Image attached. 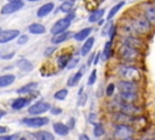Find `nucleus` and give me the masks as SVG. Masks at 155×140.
<instances>
[{
  "instance_id": "obj_1",
  "label": "nucleus",
  "mask_w": 155,
  "mask_h": 140,
  "mask_svg": "<svg viewBox=\"0 0 155 140\" xmlns=\"http://www.w3.org/2000/svg\"><path fill=\"white\" fill-rule=\"evenodd\" d=\"M119 54H120V57L125 61H134L139 57V51L138 49H134L127 44H125L124 46L120 47L119 50Z\"/></svg>"
},
{
  "instance_id": "obj_2",
  "label": "nucleus",
  "mask_w": 155,
  "mask_h": 140,
  "mask_svg": "<svg viewBox=\"0 0 155 140\" xmlns=\"http://www.w3.org/2000/svg\"><path fill=\"white\" fill-rule=\"evenodd\" d=\"M133 29L139 34H145L150 30V22L147 19V17H137L132 22Z\"/></svg>"
},
{
  "instance_id": "obj_3",
  "label": "nucleus",
  "mask_w": 155,
  "mask_h": 140,
  "mask_svg": "<svg viewBox=\"0 0 155 140\" xmlns=\"http://www.w3.org/2000/svg\"><path fill=\"white\" fill-rule=\"evenodd\" d=\"M120 75H122L127 80H132V82H137L140 78L139 71L132 66H122L120 68Z\"/></svg>"
},
{
  "instance_id": "obj_4",
  "label": "nucleus",
  "mask_w": 155,
  "mask_h": 140,
  "mask_svg": "<svg viewBox=\"0 0 155 140\" xmlns=\"http://www.w3.org/2000/svg\"><path fill=\"white\" fill-rule=\"evenodd\" d=\"M48 110H51V105L48 102H44V101H40V102H36L34 105H31L29 108H28V112L30 114H34V116H39L40 113H44V112H47Z\"/></svg>"
},
{
  "instance_id": "obj_5",
  "label": "nucleus",
  "mask_w": 155,
  "mask_h": 140,
  "mask_svg": "<svg viewBox=\"0 0 155 140\" xmlns=\"http://www.w3.org/2000/svg\"><path fill=\"white\" fill-rule=\"evenodd\" d=\"M132 128L126 125V124H119L115 127V131H114V135L115 138H119V139H128L132 136Z\"/></svg>"
},
{
  "instance_id": "obj_6",
  "label": "nucleus",
  "mask_w": 155,
  "mask_h": 140,
  "mask_svg": "<svg viewBox=\"0 0 155 140\" xmlns=\"http://www.w3.org/2000/svg\"><path fill=\"white\" fill-rule=\"evenodd\" d=\"M22 123L28 125V127H42L45 124L48 123V119L45 118V117H31V118H23L22 119Z\"/></svg>"
},
{
  "instance_id": "obj_7",
  "label": "nucleus",
  "mask_w": 155,
  "mask_h": 140,
  "mask_svg": "<svg viewBox=\"0 0 155 140\" xmlns=\"http://www.w3.org/2000/svg\"><path fill=\"white\" fill-rule=\"evenodd\" d=\"M23 6H24V4L22 1H10L5 6H2L1 13L2 15H10V13H13V12L21 10Z\"/></svg>"
},
{
  "instance_id": "obj_8",
  "label": "nucleus",
  "mask_w": 155,
  "mask_h": 140,
  "mask_svg": "<svg viewBox=\"0 0 155 140\" xmlns=\"http://www.w3.org/2000/svg\"><path fill=\"white\" fill-rule=\"evenodd\" d=\"M70 26V19L69 18H61V19H58L53 26H52V28H51V33H53V34H57V33H62V32H64L68 27Z\"/></svg>"
},
{
  "instance_id": "obj_9",
  "label": "nucleus",
  "mask_w": 155,
  "mask_h": 140,
  "mask_svg": "<svg viewBox=\"0 0 155 140\" xmlns=\"http://www.w3.org/2000/svg\"><path fill=\"white\" fill-rule=\"evenodd\" d=\"M117 88L120 90V93H128V91H136L137 90V84L136 82L132 80H121L117 84Z\"/></svg>"
},
{
  "instance_id": "obj_10",
  "label": "nucleus",
  "mask_w": 155,
  "mask_h": 140,
  "mask_svg": "<svg viewBox=\"0 0 155 140\" xmlns=\"http://www.w3.org/2000/svg\"><path fill=\"white\" fill-rule=\"evenodd\" d=\"M18 35H19V30H17V29H8V30L0 32V43H7L15 38H17Z\"/></svg>"
},
{
  "instance_id": "obj_11",
  "label": "nucleus",
  "mask_w": 155,
  "mask_h": 140,
  "mask_svg": "<svg viewBox=\"0 0 155 140\" xmlns=\"http://www.w3.org/2000/svg\"><path fill=\"white\" fill-rule=\"evenodd\" d=\"M53 2H48V4H45V5H42L39 10H38V16L39 17H45L46 15H48L52 10H53Z\"/></svg>"
},
{
  "instance_id": "obj_12",
  "label": "nucleus",
  "mask_w": 155,
  "mask_h": 140,
  "mask_svg": "<svg viewBox=\"0 0 155 140\" xmlns=\"http://www.w3.org/2000/svg\"><path fill=\"white\" fill-rule=\"evenodd\" d=\"M53 130L59 135H67L69 133V127L63 124V123H54L53 124Z\"/></svg>"
},
{
  "instance_id": "obj_13",
  "label": "nucleus",
  "mask_w": 155,
  "mask_h": 140,
  "mask_svg": "<svg viewBox=\"0 0 155 140\" xmlns=\"http://www.w3.org/2000/svg\"><path fill=\"white\" fill-rule=\"evenodd\" d=\"M28 29L31 34H44L45 33V27L40 23H31L28 27Z\"/></svg>"
},
{
  "instance_id": "obj_14",
  "label": "nucleus",
  "mask_w": 155,
  "mask_h": 140,
  "mask_svg": "<svg viewBox=\"0 0 155 140\" xmlns=\"http://www.w3.org/2000/svg\"><path fill=\"white\" fill-rule=\"evenodd\" d=\"M69 38V32L67 33V32H62V33H57V34H54L53 37H52V39H51V41L53 43V44H59V43H62V41H64V40H67Z\"/></svg>"
},
{
  "instance_id": "obj_15",
  "label": "nucleus",
  "mask_w": 155,
  "mask_h": 140,
  "mask_svg": "<svg viewBox=\"0 0 155 140\" xmlns=\"http://www.w3.org/2000/svg\"><path fill=\"white\" fill-rule=\"evenodd\" d=\"M84 71H85V67H82L78 73H75L73 77H70L69 80H68V85H69V86H74V85H76L78 82L81 79V77L84 75Z\"/></svg>"
},
{
  "instance_id": "obj_16",
  "label": "nucleus",
  "mask_w": 155,
  "mask_h": 140,
  "mask_svg": "<svg viewBox=\"0 0 155 140\" xmlns=\"http://www.w3.org/2000/svg\"><path fill=\"white\" fill-rule=\"evenodd\" d=\"M92 32V28H84V29H81L80 32H78L75 35H74V38H75V40H78V41H81V40H85L88 35H90V33Z\"/></svg>"
},
{
  "instance_id": "obj_17",
  "label": "nucleus",
  "mask_w": 155,
  "mask_h": 140,
  "mask_svg": "<svg viewBox=\"0 0 155 140\" xmlns=\"http://www.w3.org/2000/svg\"><path fill=\"white\" fill-rule=\"evenodd\" d=\"M15 82V75L13 74H5L0 77V88L7 86Z\"/></svg>"
},
{
  "instance_id": "obj_18",
  "label": "nucleus",
  "mask_w": 155,
  "mask_h": 140,
  "mask_svg": "<svg viewBox=\"0 0 155 140\" xmlns=\"http://www.w3.org/2000/svg\"><path fill=\"white\" fill-rule=\"evenodd\" d=\"M93 43H94V38H88L87 40H86V43H84V45H82V47H81V55L82 56H85V55H87L88 52H90V50L92 49V46H93Z\"/></svg>"
},
{
  "instance_id": "obj_19",
  "label": "nucleus",
  "mask_w": 155,
  "mask_h": 140,
  "mask_svg": "<svg viewBox=\"0 0 155 140\" xmlns=\"http://www.w3.org/2000/svg\"><path fill=\"white\" fill-rule=\"evenodd\" d=\"M28 103H29V100L23 99V97H19V99H16V100L12 102V108H13V110H21V108H23L24 106H27Z\"/></svg>"
},
{
  "instance_id": "obj_20",
  "label": "nucleus",
  "mask_w": 155,
  "mask_h": 140,
  "mask_svg": "<svg viewBox=\"0 0 155 140\" xmlns=\"http://www.w3.org/2000/svg\"><path fill=\"white\" fill-rule=\"evenodd\" d=\"M33 136L39 140H53L54 139V136L48 131H38V133H34Z\"/></svg>"
},
{
  "instance_id": "obj_21",
  "label": "nucleus",
  "mask_w": 155,
  "mask_h": 140,
  "mask_svg": "<svg viewBox=\"0 0 155 140\" xmlns=\"http://www.w3.org/2000/svg\"><path fill=\"white\" fill-rule=\"evenodd\" d=\"M35 88H38V83L31 82V83L25 84L24 86L19 88V89L17 90V93H18V94H25V93H30V91H31L33 89H35Z\"/></svg>"
},
{
  "instance_id": "obj_22",
  "label": "nucleus",
  "mask_w": 155,
  "mask_h": 140,
  "mask_svg": "<svg viewBox=\"0 0 155 140\" xmlns=\"http://www.w3.org/2000/svg\"><path fill=\"white\" fill-rule=\"evenodd\" d=\"M125 44H127V45H130V46H132V47H134V49H140L142 47V41L140 40H138V39H136V38H133V37H131V38H127L126 40H125Z\"/></svg>"
},
{
  "instance_id": "obj_23",
  "label": "nucleus",
  "mask_w": 155,
  "mask_h": 140,
  "mask_svg": "<svg viewBox=\"0 0 155 140\" xmlns=\"http://www.w3.org/2000/svg\"><path fill=\"white\" fill-rule=\"evenodd\" d=\"M103 13H104V10H103V9L96 10V11H93V12L90 15V17H88V21H90V22H97V21H99V19L102 18Z\"/></svg>"
},
{
  "instance_id": "obj_24",
  "label": "nucleus",
  "mask_w": 155,
  "mask_h": 140,
  "mask_svg": "<svg viewBox=\"0 0 155 140\" xmlns=\"http://www.w3.org/2000/svg\"><path fill=\"white\" fill-rule=\"evenodd\" d=\"M69 60H70V54H63V55H61V56L57 58L58 66H59L61 68H64V67H67V65H68Z\"/></svg>"
},
{
  "instance_id": "obj_25",
  "label": "nucleus",
  "mask_w": 155,
  "mask_h": 140,
  "mask_svg": "<svg viewBox=\"0 0 155 140\" xmlns=\"http://www.w3.org/2000/svg\"><path fill=\"white\" fill-rule=\"evenodd\" d=\"M124 5H125V1H121V2H119V4H116V5H114V6L110 9L109 13H108V19H111V18L117 13V11H119Z\"/></svg>"
},
{
  "instance_id": "obj_26",
  "label": "nucleus",
  "mask_w": 155,
  "mask_h": 140,
  "mask_svg": "<svg viewBox=\"0 0 155 140\" xmlns=\"http://www.w3.org/2000/svg\"><path fill=\"white\" fill-rule=\"evenodd\" d=\"M17 66L22 69V71H30L33 69V65L28 61V60H19L17 62Z\"/></svg>"
},
{
  "instance_id": "obj_27",
  "label": "nucleus",
  "mask_w": 155,
  "mask_h": 140,
  "mask_svg": "<svg viewBox=\"0 0 155 140\" xmlns=\"http://www.w3.org/2000/svg\"><path fill=\"white\" fill-rule=\"evenodd\" d=\"M144 16L147 17V19H148L150 23L155 24V6L148 9V10L145 11V15H144Z\"/></svg>"
},
{
  "instance_id": "obj_28",
  "label": "nucleus",
  "mask_w": 155,
  "mask_h": 140,
  "mask_svg": "<svg viewBox=\"0 0 155 140\" xmlns=\"http://www.w3.org/2000/svg\"><path fill=\"white\" fill-rule=\"evenodd\" d=\"M74 2H75V0H67V1H64V2L61 5V11H63V12H69V11L71 10Z\"/></svg>"
},
{
  "instance_id": "obj_29",
  "label": "nucleus",
  "mask_w": 155,
  "mask_h": 140,
  "mask_svg": "<svg viewBox=\"0 0 155 140\" xmlns=\"http://www.w3.org/2000/svg\"><path fill=\"white\" fill-rule=\"evenodd\" d=\"M111 56V41H108L104 46V51H103V58L108 60Z\"/></svg>"
},
{
  "instance_id": "obj_30",
  "label": "nucleus",
  "mask_w": 155,
  "mask_h": 140,
  "mask_svg": "<svg viewBox=\"0 0 155 140\" xmlns=\"http://www.w3.org/2000/svg\"><path fill=\"white\" fill-rule=\"evenodd\" d=\"M67 95H68V90H67V89H61V90L57 91L53 96H54V99H57V100H64V99L67 97Z\"/></svg>"
},
{
  "instance_id": "obj_31",
  "label": "nucleus",
  "mask_w": 155,
  "mask_h": 140,
  "mask_svg": "<svg viewBox=\"0 0 155 140\" xmlns=\"http://www.w3.org/2000/svg\"><path fill=\"white\" fill-rule=\"evenodd\" d=\"M93 134H94V136H102V135L104 134V128H103V125L99 124V123H97V124L94 125Z\"/></svg>"
},
{
  "instance_id": "obj_32",
  "label": "nucleus",
  "mask_w": 155,
  "mask_h": 140,
  "mask_svg": "<svg viewBox=\"0 0 155 140\" xmlns=\"http://www.w3.org/2000/svg\"><path fill=\"white\" fill-rule=\"evenodd\" d=\"M78 62H79V57H73V58H70V60H69V62H68V65H67L68 69L74 68V67L78 65Z\"/></svg>"
},
{
  "instance_id": "obj_33",
  "label": "nucleus",
  "mask_w": 155,
  "mask_h": 140,
  "mask_svg": "<svg viewBox=\"0 0 155 140\" xmlns=\"http://www.w3.org/2000/svg\"><path fill=\"white\" fill-rule=\"evenodd\" d=\"M19 134H13V135H0V140H15L18 139Z\"/></svg>"
},
{
  "instance_id": "obj_34",
  "label": "nucleus",
  "mask_w": 155,
  "mask_h": 140,
  "mask_svg": "<svg viewBox=\"0 0 155 140\" xmlns=\"http://www.w3.org/2000/svg\"><path fill=\"white\" fill-rule=\"evenodd\" d=\"M96 78H97V72L96 71H92L91 74H90V78H88V84L92 85L96 82Z\"/></svg>"
},
{
  "instance_id": "obj_35",
  "label": "nucleus",
  "mask_w": 155,
  "mask_h": 140,
  "mask_svg": "<svg viewBox=\"0 0 155 140\" xmlns=\"http://www.w3.org/2000/svg\"><path fill=\"white\" fill-rule=\"evenodd\" d=\"M27 40H28V37L27 35H18V40H17V43L18 44H24V43H27Z\"/></svg>"
},
{
  "instance_id": "obj_36",
  "label": "nucleus",
  "mask_w": 155,
  "mask_h": 140,
  "mask_svg": "<svg viewBox=\"0 0 155 140\" xmlns=\"http://www.w3.org/2000/svg\"><path fill=\"white\" fill-rule=\"evenodd\" d=\"M114 89H115V85H114V84H109V85H108V88H107V95H108V96L113 95Z\"/></svg>"
},
{
  "instance_id": "obj_37",
  "label": "nucleus",
  "mask_w": 155,
  "mask_h": 140,
  "mask_svg": "<svg viewBox=\"0 0 155 140\" xmlns=\"http://www.w3.org/2000/svg\"><path fill=\"white\" fill-rule=\"evenodd\" d=\"M54 50H56V47H47V49L45 50V55L48 56V55H51L52 51H54Z\"/></svg>"
},
{
  "instance_id": "obj_38",
  "label": "nucleus",
  "mask_w": 155,
  "mask_h": 140,
  "mask_svg": "<svg viewBox=\"0 0 155 140\" xmlns=\"http://www.w3.org/2000/svg\"><path fill=\"white\" fill-rule=\"evenodd\" d=\"M86 99H87V95H85V94H84V95H81V96H80V99H79V101H80V102H79V105H84Z\"/></svg>"
},
{
  "instance_id": "obj_39",
  "label": "nucleus",
  "mask_w": 155,
  "mask_h": 140,
  "mask_svg": "<svg viewBox=\"0 0 155 140\" xmlns=\"http://www.w3.org/2000/svg\"><path fill=\"white\" fill-rule=\"evenodd\" d=\"M53 114H59L61 112H62V110L61 108H57V107H54V108H52V111H51Z\"/></svg>"
},
{
  "instance_id": "obj_40",
  "label": "nucleus",
  "mask_w": 155,
  "mask_h": 140,
  "mask_svg": "<svg viewBox=\"0 0 155 140\" xmlns=\"http://www.w3.org/2000/svg\"><path fill=\"white\" fill-rule=\"evenodd\" d=\"M7 131V128L6 127H0V134H5Z\"/></svg>"
},
{
  "instance_id": "obj_41",
  "label": "nucleus",
  "mask_w": 155,
  "mask_h": 140,
  "mask_svg": "<svg viewBox=\"0 0 155 140\" xmlns=\"http://www.w3.org/2000/svg\"><path fill=\"white\" fill-rule=\"evenodd\" d=\"M98 61H99V54H97V55H96V57H94V62H93V63H94V65H97V63H98Z\"/></svg>"
},
{
  "instance_id": "obj_42",
  "label": "nucleus",
  "mask_w": 155,
  "mask_h": 140,
  "mask_svg": "<svg viewBox=\"0 0 155 140\" xmlns=\"http://www.w3.org/2000/svg\"><path fill=\"white\" fill-rule=\"evenodd\" d=\"M74 16H75V15H74V13H70V15H69V16H67V18H69V19H70V21H71V19H73V18H74Z\"/></svg>"
},
{
  "instance_id": "obj_43",
  "label": "nucleus",
  "mask_w": 155,
  "mask_h": 140,
  "mask_svg": "<svg viewBox=\"0 0 155 140\" xmlns=\"http://www.w3.org/2000/svg\"><path fill=\"white\" fill-rule=\"evenodd\" d=\"M80 139H86V140H88V136H87V135H81Z\"/></svg>"
},
{
  "instance_id": "obj_44",
  "label": "nucleus",
  "mask_w": 155,
  "mask_h": 140,
  "mask_svg": "<svg viewBox=\"0 0 155 140\" xmlns=\"http://www.w3.org/2000/svg\"><path fill=\"white\" fill-rule=\"evenodd\" d=\"M2 116H5V111H2V110H0V118H1Z\"/></svg>"
},
{
  "instance_id": "obj_45",
  "label": "nucleus",
  "mask_w": 155,
  "mask_h": 140,
  "mask_svg": "<svg viewBox=\"0 0 155 140\" xmlns=\"http://www.w3.org/2000/svg\"><path fill=\"white\" fill-rule=\"evenodd\" d=\"M8 1H22V0H8Z\"/></svg>"
},
{
  "instance_id": "obj_46",
  "label": "nucleus",
  "mask_w": 155,
  "mask_h": 140,
  "mask_svg": "<svg viewBox=\"0 0 155 140\" xmlns=\"http://www.w3.org/2000/svg\"><path fill=\"white\" fill-rule=\"evenodd\" d=\"M29 1H36V0H29Z\"/></svg>"
},
{
  "instance_id": "obj_47",
  "label": "nucleus",
  "mask_w": 155,
  "mask_h": 140,
  "mask_svg": "<svg viewBox=\"0 0 155 140\" xmlns=\"http://www.w3.org/2000/svg\"><path fill=\"white\" fill-rule=\"evenodd\" d=\"M0 32H1V28H0Z\"/></svg>"
}]
</instances>
